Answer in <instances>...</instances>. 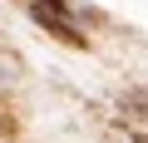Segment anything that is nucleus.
<instances>
[{
	"label": "nucleus",
	"instance_id": "1",
	"mask_svg": "<svg viewBox=\"0 0 148 143\" xmlns=\"http://www.w3.org/2000/svg\"><path fill=\"white\" fill-rule=\"evenodd\" d=\"M64 5H69V0H35L30 15H35V25H45V30H49V35H59L64 44H79V49H84L89 40H84V30H79V25L64 15Z\"/></svg>",
	"mask_w": 148,
	"mask_h": 143
}]
</instances>
